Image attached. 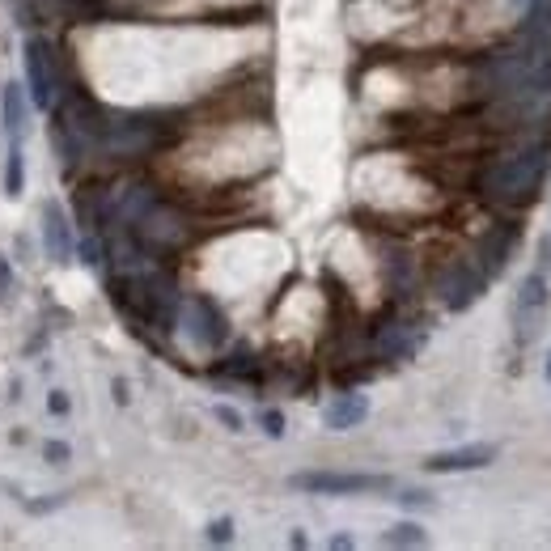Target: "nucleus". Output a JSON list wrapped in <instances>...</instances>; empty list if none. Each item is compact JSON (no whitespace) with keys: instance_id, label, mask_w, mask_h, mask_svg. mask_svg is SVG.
<instances>
[{"instance_id":"obj_1","label":"nucleus","mask_w":551,"mask_h":551,"mask_svg":"<svg viewBox=\"0 0 551 551\" xmlns=\"http://www.w3.org/2000/svg\"><path fill=\"white\" fill-rule=\"evenodd\" d=\"M543 170H547V157H543V149H539V153H522V157H505V162L492 170L488 191L496 195V200L526 204L530 195L539 191V183H543Z\"/></svg>"},{"instance_id":"obj_2","label":"nucleus","mask_w":551,"mask_h":551,"mask_svg":"<svg viewBox=\"0 0 551 551\" xmlns=\"http://www.w3.org/2000/svg\"><path fill=\"white\" fill-rule=\"evenodd\" d=\"M289 484L301 492H318V496H357V492L390 488V479L386 475H361V471H297Z\"/></svg>"},{"instance_id":"obj_3","label":"nucleus","mask_w":551,"mask_h":551,"mask_svg":"<svg viewBox=\"0 0 551 551\" xmlns=\"http://www.w3.org/2000/svg\"><path fill=\"white\" fill-rule=\"evenodd\" d=\"M547 306H551V297H547V280L535 272V276H526L522 280V289H518V301H513V327H518V340L530 344L535 335L543 331L547 323Z\"/></svg>"},{"instance_id":"obj_4","label":"nucleus","mask_w":551,"mask_h":551,"mask_svg":"<svg viewBox=\"0 0 551 551\" xmlns=\"http://www.w3.org/2000/svg\"><path fill=\"white\" fill-rule=\"evenodd\" d=\"M26 81H30L34 106L51 111L56 98H60V81H56V60H51V51H47L43 39H30L26 43Z\"/></svg>"},{"instance_id":"obj_5","label":"nucleus","mask_w":551,"mask_h":551,"mask_svg":"<svg viewBox=\"0 0 551 551\" xmlns=\"http://www.w3.org/2000/svg\"><path fill=\"white\" fill-rule=\"evenodd\" d=\"M187 327H191L200 348H221L225 344V314L212 306L208 297H195L187 306Z\"/></svg>"},{"instance_id":"obj_6","label":"nucleus","mask_w":551,"mask_h":551,"mask_svg":"<svg viewBox=\"0 0 551 551\" xmlns=\"http://www.w3.org/2000/svg\"><path fill=\"white\" fill-rule=\"evenodd\" d=\"M43 242H47V255L56 263H68V255H73V234H68V217L64 208L56 200L43 204Z\"/></svg>"},{"instance_id":"obj_7","label":"nucleus","mask_w":551,"mask_h":551,"mask_svg":"<svg viewBox=\"0 0 551 551\" xmlns=\"http://www.w3.org/2000/svg\"><path fill=\"white\" fill-rule=\"evenodd\" d=\"M496 458V446H462V450H446V454H433L424 467L429 471H479V467H488V462Z\"/></svg>"},{"instance_id":"obj_8","label":"nucleus","mask_w":551,"mask_h":551,"mask_svg":"<svg viewBox=\"0 0 551 551\" xmlns=\"http://www.w3.org/2000/svg\"><path fill=\"white\" fill-rule=\"evenodd\" d=\"M365 416H369V399H365V395H335V403L323 412L327 429H335V433L357 429V424H361Z\"/></svg>"},{"instance_id":"obj_9","label":"nucleus","mask_w":551,"mask_h":551,"mask_svg":"<svg viewBox=\"0 0 551 551\" xmlns=\"http://www.w3.org/2000/svg\"><path fill=\"white\" fill-rule=\"evenodd\" d=\"M0 111H5L9 140H22V132H26V98H22V85H17V81L5 85V94H0Z\"/></svg>"},{"instance_id":"obj_10","label":"nucleus","mask_w":551,"mask_h":551,"mask_svg":"<svg viewBox=\"0 0 551 551\" xmlns=\"http://www.w3.org/2000/svg\"><path fill=\"white\" fill-rule=\"evenodd\" d=\"M26 187V157H22V140H9V162H5V191L22 195Z\"/></svg>"},{"instance_id":"obj_11","label":"nucleus","mask_w":551,"mask_h":551,"mask_svg":"<svg viewBox=\"0 0 551 551\" xmlns=\"http://www.w3.org/2000/svg\"><path fill=\"white\" fill-rule=\"evenodd\" d=\"M382 543L386 547H424V543H429V535H424V526H416V522H399V526L386 530Z\"/></svg>"},{"instance_id":"obj_12","label":"nucleus","mask_w":551,"mask_h":551,"mask_svg":"<svg viewBox=\"0 0 551 551\" xmlns=\"http://www.w3.org/2000/svg\"><path fill=\"white\" fill-rule=\"evenodd\" d=\"M399 505H403V509H433V496L412 488V492H399Z\"/></svg>"},{"instance_id":"obj_13","label":"nucleus","mask_w":551,"mask_h":551,"mask_svg":"<svg viewBox=\"0 0 551 551\" xmlns=\"http://www.w3.org/2000/svg\"><path fill=\"white\" fill-rule=\"evenodd\" d=\"M208 539H212V543H229V539H234V522H229V518H217V522L208 526Z\"/></svg>"},{"instance_id":"obj_14","label":"nucleus","mask_w":551,"mask_h":551,"mask_svg":"<svg viewBox=\"0 0 551 551\" xmlns=\"http://www.w3.org/2000/svg\"><path fill=\"white\" fill-rule=\"evenodd\" d=\"M47 412L51 416H68V395H64V390H51V395H47Z\"/></svg>"},{"instance_id":"obj_15","label":"nucleus","mask_w":551,"mask_h":551,"mask_svg":"<svg viewBox=\"0 0 551 551\" xmlns=\"http://www.w3.org/2000/svg\"><path fill=\"white\" fill-rule=\"evenodd\" d=\"M217 420L225 424V429H234V433L242 429V416H238V412H234V407H229V403H221V407H217Z\"/></svg>"},{"instance_id":"obj_16","label":"nucleus","mask_w":551,"mask_h":551,"mask_svg":"<svg viewBox=\"0 0 551 551\" xmlns=\"http://www.w3.org/2000/svg\"><path fill=\"white\" fill-rule=\"evenodd\" d=\"M263 429H268V437H284V416L280 412H263Z\"/></svg>"},{"instance_id":"obj_17","label":"nucleus","mask_w":551,"mask_h":551,"mask_svg":"<svg viewBox=\"0 0 551 551\" xmlns=\"http://www.w3.org/2000/svg\"><path fill=\"white\" fill-rule=\"evenodd\" d=\"M9 293H13V268H9V259H0V301Z\"/></svg>"},{"instance_id":"obj_18","label":"nucleus","mask_w":551,"mask_h":551,"mask_svg":"<svg viewBox=\"0 0 551 551\" xmlns=\"http://www.w3.org/2000/svg\"><path fill=\"white\" fill-rule=\"evenodd\" d=\"M43 454H47V462H68V446H64V441H47Z\"/></svg>"},{"instance_id":"obj_19","label":"nucleus","mask_w":551,"mask_h":551,"mask_svg":"<svg viewBox=\"0 0 551 551\" xmlns=\"http://www.w3.org/2000/svg\"><path fill=\"white\" fill-rule=\"evenodd\" d=\"M543 268H551V238L543 242Z\"/></svg>"},{"instance_id":"obj_20","label":"nucleus","mask_w":551,"mask_h":551,"mask_svg":"<svg viewBox=\"0 0 551 551\" xmlns=\"http://www.w3.org/2000/svg\"><path fill=\"white\" fill-rule=\"evenodd\" d=\"M547 378H551V357H547Z\"/></svg>"}]
</instances>
